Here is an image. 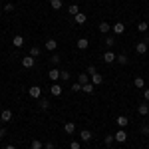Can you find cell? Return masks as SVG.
<instances>
[{"instance_id": "38", "label": "cell", "mask_w": 149, "mask_h": 149, "mask_svg": "<svg viewBox=\"0 0 149 149\" xmlns=\"http://www.w3.org/2000/svg\"><path fill=\"white\" fill-rule=\"evenodd\" d=\"M141 133L143 135H149V125H141Z\"/></svg>"}, {"instance_id": "23", "label": "cell", "mask_w": 149, "mask_h": 149, "mask_svg": "<svg viewBox=\"0 0 149 149\" xmlns=\"http://www.w3.org/2000/svg\"><path fill=\"white\" fill-rule=\"evenodd\" d=\"M68 12H70V16H76V14H80V6L78 4H72L68 8Z\"/></svg>"}, {"instance_id": "11", "label": "cell", "mask_w": 149, "mask_h": 149, "mask_svg": "<svg viewBox=\"0 0 149 149\" xmlns=\"http://www.w3.org/2000/svg\"><path fill=\"white\" fill-rule=\"evenodd\" d=\"M135 52H137V54H147V52H149L147 42H139L137 46H135Z\"/></svg>"}, {"instance_id": "37", "label": "cell", "mask_w": 149, "mask_h": 149, "mask_svg": "<svg viewBox=\"0 0 149 149\" xmlns=\"http://www.w3.org/2000/svg\"><path fill=\"white\" fill-rule=\"evenodd\" d=\"M40 107H42V109H48V107H50V102H48V100H42V102H40Z\"/></svg>"}, {"instance_id": "27", "label": "cell", "mask_w": 149, "mask_h": 149, "mask_svg": "<svg viewBox=\"0 0 149 149\" xmlns=\"http://www.w3.org/2000/svg\"><path fill=\"white\" fill-rule=\"evenodd\" d=\"M115 62H117V64H121V66H125V64H127V62H129V60H127V56H125V54H119Z\"/></svg>"}, {"instance_id": "32", "label": "cell", "mask_w": 149, "mask_h": 149, "mask_svg": "<svg viewBox=\"0 0 149 149\" xmlns=\"http://www.w3.org/2000/svg\"><path fill=\"white\" fill-rule=\"evenodd\" d=\"M72 92H81V84H80V81L72 84Z\"/></svg>"}, {"instance_id": "20", "label": "cell", "mask_w": 149, "mask_h": 149, "mask_svg": "<svg viewBox=\"0 0 149 149\" xmlns=\"http://www.w3.org/2000/svg\"><path fill=\"white\" fill-rule=\"evenodd\" d=\"M30 149H44V143H42L40 139H32V143H30Z\"/></svg>"}, {"instance_id": "10", "label": "cell", "mask_w": 149, "mask_h": 149, "mask_svg": "<svg viewBox=\"0 0 149 149\" xmlns=\"http://www.w3.org/2000/svg\"><path fill=\"white\" fill-rule=\"evenodd\" d=\"M12 46H14V48H22L24 46V36L16 34L14 38H12Z\"/></svg>"}, {"instance_id": "34", "label": "cell", "mask_w": 149, "mask_h": 149, "mask_svg": "<svg viewBox=\"0 0 149 149\" xmlns=\"http://www.w3.org/2000/svg\"><path fill=\"white\" fill-rule=\"evenodd\" d=\"M14 10V4H12V2H6V4H4V12H12Z\"/></svg>"}, {"instance_id": "8", "label": "cell", "mask_w": 149, "mask_h": 149, "mask_svg": "<svg viewBox=\"0 0 149 149\" xmlns=\"http://www.w3.org/2000/svg\"><path fill=\"white\" fill-rule=\"evenodd\" d=\"M137 111H139V115H147L149 113V102H141L137 105Z\"/></svg>"}, {"instance_id": "35", "label": "cell", "mask_w": 149, "mask_h": 149, "mask_svg": "<svg viewBox=\"0 0 149 149\" xmlns=\"http://www.w3.org/2000/svg\"><path fill=\"white\" fill-rule=\"evenodd\" d=\"M86 74H88V76H93V74H97V70H95V66H90V68L86 70Z\"/></svg>"}, {"instance_id": "25", "label": "cell", "mask_w": 149, "mask_h": 149, "mask_svg": "<svg viewBox=\"0 0 149 149\" xmlns=\"http://www.w3.org/2000/svg\"><path fill=\"white\" fill-rule=\"evenodd\" d=\"M78 81H80L81 86H84V84H88V81H90V76L84 72V74H80V76H78Z\"/></svg>"}, {"instance_id": "41", "label": "cell", "mask_w": 149, "mask_h": 149, "mask_svg": "<svg viewBox=\"0 0 149 149\" xmlns=\"http://www.w3.org/2000/svg\"><path fill=\"white\" fill-rule=\"evenodd\" d=\"M4 135H6V129H4V127H2V129H0V139L4 137Z\"/></svg>"}, {"instance_id": "21", "label": "cell", "mask_w": 149, "mask_h": 149, "mask_svg": "<svg viewBox=\"0 0 149 149\" xmlns=\"http://www.w3.org/2000/svg\"><path fill=\"white\" fill-rule=\"evenodd\" d=\"M81 92H86V93H93V84H92V81L84 84V86H81Z\"/></svg>"}, {"instance_id": "39", "label": "cell", "mask_w": 149, "mask_h": 149, "mask_svg": "<svg viewBox=\"0 0 149 149\" xmlns=\"http://www.w3.org/2000/svg\"><path fill=\"white\" fill-rule=\"evenodd\" d=\"M44 149H54V141H48L46 145H44Z\"/></svg>"}, {"instance_id": "3", "label": "cell", "mask_w": 149, "mask_h": 149, "mask_svg": "<svg viewBox=\"0 0 149 149\" xmlns=\"http://www.w3.org/2000/svg\"><path fill=\"white\" fill-rule=\"evenodd\" d=\"M111 32H113V36H121L123 32H125V24L123 22H115L113 26H111Z\"/></svg>"}, {"instance_id": "45", "label": "cell", "mask_w": 149, "mask_h": 149, "mask_svg": "<svg viewBox=\"0 0 149 149\" xmlns=\"http://www.w3.org/2000/svg\"><path fill=\"white\" fill-rule=\"evenodd\" d=\"M0 113H2V111H0Z\"/></svg>"}, {"instance_id": "1", "label": "cell", "mask_w": 149, "mask_h": 149, "mask_svg": "<svg viewBox=\"0 0 149 149\" xmlns=\"http://www.w3.org/2000/svg\"><path fill=\"white\" fill-rule=\"evenodd\" d=\"M28 95H30L32 100H40V97H42V88H40V86H32V88L28 90Z\"/></svg>"}, {"instance_id": "29", "label": "cell", "mask_w": 149, "mask_h": 149, "mask_svg": "<svg viewBox=\"0 0 149 149\" xmlns=\"http://www.w3.org/2000/svg\"><path fill=\"white\" fill-rule=\"evenodd\" d=\"M137 30H139V32H143V34H145V32L149 30V24H147V22H139V24H137Z\"/></svg>"}, {"instance_id": "17", "label": "cell", "mask_w": 149, "mask_h": 149, "mask_svg": "<svg viewBox=\"0 0 149 149\" xmlns=\"http://www.w3.org/2000/svg\"><path fill=\"white\" fill-rule=\"evenodd\" d=\"M80 139L88 143V141L92 139V131H90V129H81V131H80Z\"/></svg>"}, {"instance_id": "40", "label": "cell", "mask_w": 149, "mask_h": 149, "mask_svg": "<svg viewBox=\"0 0 149 149\" xmlns=\"http://www.w3.org/2000/svg\"><path fill=\"white\" fill-rule=\"evenodd\" d=\"M143 100L149 102V90H143Z\"/></svg>"}, {"instance_id": "2", "label": "cell", "mask_w": 149, "mask_h": 149, "mask_svg": "<svg viewBox=\"0 0 149 149\" xmlns=\"http://www.w3.org/2000/svg\"><path fill=\"white\" fill-rule=\"evenodd\" d=\"M36 66V58H32L30 54L28 56H24L22 58V68H26V70H30V68H34Z\"/></svg>"}, {"instance_id": "30", "label": "cell", "mask_w": 149, "mask_h": 149, "mask_svg": "<svg viewBox=\"0 0 149 149\" xmlns=\"http://www.w3.org/2000/svg\"><path fill=\"white\" fill-rule=\"evenodd\" d=\"M50 6H52L54 10H60V8H62V0H50Z\"/></svg>"}, {"instance_id": "18", "label": "cell", "mask_w": 149, "mask_h": 149, "mask_svg": "<svg viewBox=\"0 0 149 149\" xmlns=\"http://www.w3.org/2000/svg\"><path fill=\"white\" fill-rule=\"evenodd\" d=\"M76 46H78V50H88L90 42H88V38H80V40L76 42Z\"/></svg>"}, {"instance_id": "4", "label": "cell", "mask_w": 149, "mask_h": 149, "mask_svg": "<svg viewBox=\"0 0 149 149\" xmlns=\"http://www.w3.org/2000/svg\"><path fill=\"white\" fill-rule=\"evenodd\" d=\"M113 139H115V141H117V143H125V141H127V133H125V131H123V129H121V127H119V129L115 131Z\"/></svg>"}, {"instance_id": "9", "label": "cell", "mask_w": 149, "mask_h": 149, "mask_svg": "<svg viewBox=\"0 0 149 149\" xmlns=\"http://www.w3.org/2000/svg\"><path fill=\"white\" fill-rule=\"evenodd\" d=\"M48 78L52 80V84H56L58 80H60V70H56V68H52L50 72H48Z\"/></svg>"}, {"instance_id": "7", "label": "cell", "mask_w": 149, "mask_h": 149, "mask_svg": "<svg viewBox=\"0 0 149 149\" xmlns=\"http://www.w3.org/2000/svg\"><path fill=\"white\" fill-rule=\"evenodd\" d=\"M102 60L105 62V64H113L115 60H117V56H115L113 52H105V54L102 56Z\"/></svg>"}, {"instance_id": "28", "label": "cell", "mask_w": 149, "mask_h": 149, "mask_svg": "<svg viewBox=\"0 0 149 149\" xmlns=\"http://www.w3.org/2000/svg\"><path fill=\"white\" fill-rule=\"evenodd\" d=\"M60 80L62 81H70V72L68 70H62V72H60Z\"/></svg>"}, {"instance_id": "43", "label": "cell", "mask_w": 149, "mask_h": 149, "mask_svg": "<svg viewBox=\"0 0 149 149\" xmlns=\"http://www.w3.org/2000/svg\"><path fill=\"white\" fill-rule=\"evenodd\" d=\"M0 18H2V10H0Z\"/></svg>"}, {"instance_id": "24", "label": "cell", "mask_w": 149, "mask_h": 149, "mask_svg": "<svg viewBox=\"0 0 149 149\" xmlns=\"http://www.w3.org/2000/svg\"><path fill=\"white\" fill-rule=\"evenodd\" d=\"M109 30H111V26H109L107 22H102V24H100V32H102V34H107Z\"/></svg>"}, {"instance_id": "14", "label": "cell", "mask_w": 149, "mask_h": 149, "mask_svg": "<svg viewBox=\"0 0 149 149\" xmlns=\"http://www.w3.org/2000/svg\"><path fill=\"white\" fill-rule=\"evenodd\" d=\"M90 81H92L93 86H102V84H103V76H102V74H93L92 78H90Z\"/></svg>"}, {"instance_id": "44", "label": "cell", "mask_w": 149, "mask_h": 149, "mask_svg": "<svg viewBox=\"0 0 149 149\" xmlns=\"http://www.w3.org/2000/svg\"><path fill=\"white\" fill-rule=\"evenodd\" d=\"M0 6H2V0H0Z\"/></svg>"}, {"instance_id": "16", "label": "cell", "mask_w": 149, "mask_h": 149, "mask_svg": "<svg viewBox=\"0 0 149 149\" xmlns=\"http://www.w3.org/2000/svg\"><path fill=\"white\" fill-rule=\"evenodd\" d=\"M0 119H2L4 123H8V121L12 119V111H10V109H2V113H0Z\"/></svg>"}, {"instance_id": "42", "label": "cell", "mask_w": 149, "mask_h": 149, "mask_svg": "<svg viewBox=\"0 0 149 149\" xmlns=\"http://www.w3.org/2000/svg\"><path fill=\"white\" fill-rule=\"evenodd\" d=\"M4 149H16V145H10V143H8V145H6Z\"/></svg>"}, {"instance_id": "6", "label": "cell", "mask_w": 149, "mask_h": 149, "mask_svg": "<svg viewBox=\"0 0 149 149\" xmlns=\"http://www.w3.org/2000/svg\"><path fill=\"white\" fill-rule=\"evenodd\" d=\"M44 48H46L48 52H56V48H58V42L54 40V38H48V40H46V44H44Z\"/></svg>"}, {"instance_id": "46", "label": "cell", "mask_w": 149, "mask_h": 149, "mask_svg": "<svg viewBox=\"0 0 149 149\" xmlns=\"http://www.w3.org/2000/svg\"><path fill=\"white\" fill-rule=\"evenodd\" d=\"M147 32H149V30H147Z\"/></svg>"}, {"instance_id": "5", "label": "cell", "mask_w": 149, "mask_h": 149, "mask_svg": "<svg viewBox=\"0 0 149 149\" xmlns=\"http://www.w3.org/2000/svg\"><path fill=\"white\" fill-rule=\"evenodd\" d=\"M62 92H64V90H62V86H60V84H52V86H50V93H52V95H54V97H60V95H62Z\"/></svg>"}, {"instance_id": "31", "label": "cell", "mask_w": 149, "mask_h": 149, "mask_svg": "<svg viewBox=\"0 0 149 149\" xmlns=\"http://www.w3.org/2000/svg\"><path fill=\"white\" fill-rule=\"evenodd\" d=\"M50 64L56 68L58 64H60V56H58V54H52V58H50Z\"/></svg>"}, {"instance_id": "36", "label": "cell", "mask_w": 149, "mask_h": 149, "mask_svg": "<svg viewBox=\"0 0 149 149\" xmlns=\"http://www.w3.org/2000/svg\"><path fill=\"white\" fill-rule=\"evenodd\" d=\"M103 141H105V145H111L115 139H113V135H105V139H103Z\"/></svg>"}, {"instance_id": "22", "label": "cell", "mask_w": 149, "mask_h": 149, "mask_svg": "<svg viewBox=\"0 0 149 149\" xmlns=\"http://www.w3.org/2000/svg\"><path fill=\"white\" fill-rule=\"evenodd\" d=\"M40 54H42V48H38V46H32V48H30V56H32V58H38Z\"/></svg>"}, {"instance_id": "19", "label": "cell", "mask_w": 149, "mask_h": 149, "mask_svg": "<svg viewBox=\"0 0 149 149\" xmlns=\"http://www.w3.org/2000/svg\"><path fill=\"white\" fill-rule=\"evenodd\" d=\"M64 131H66V133H68V135H72V133H74V131H76V123H64Z\"/></svg>"}, {"instance_id": "12", "label": "cell", "mask_w": 149, "mask_h": 149, "mask_svg": "<svg viewBox=\"0 0 149 149\" xmlns=\"http://www.w3.org/2000/svg\"><path fill=\"white\" fill-rule=\"evenodd\" d=\"M74 20H76V24H86L88 22V16H86V12H80V14H76V16H74Z\"/></svg>"}, {"instance_id": "33", "label": "cell", "mask_w": 149, "mask_h": 149, "mask_svg": "<svg viewBox=\"0 0 149 149\" xmlns=\"http://www.w3.org/2000/svg\"><path fill=\"white\" fill-rule=\"evenodd\" d=\"M81 145H80V141H76V139H74V141H70V149H80Z\"/></svg>"}, {"instance_id": "26", "label": "cell", "mask_w": 149, "mask_h": 149, "mask_svg": "<svg viewBox=\"0 0 149 149\" xmlns=\"http://www.w3.org/2000/svg\"><path fill=\"white\" fill-rule=\"evenodd\" d=\"M115 38H117V36H107V38H105V46L107 48L115 46Z\"/></svg>"}, {"instance_id": "15", "label": "cell", "mask_w": 149, "mask_h": 149, "mask_svg": "<svg viewBox=\"0 0 149 149\" xmlns=\"http://www.w3.org/2000/svg\"><path fill=\"white\" fill-rule=\"evenodd\" d=\"M115 121H117V127H121V129H123L125 125H129V119H127L125 115H117V119H115Z\"/></svg>"}, {"instance_id": "13", "label": "cell", "mask_w": 149, "mask_h": 149, "mask_svg": "<svg viewBox=\"0 0 149 149\" xmlns=\"http://www.w3.org/2000/svg\"><path fill=\"white\" fill-rule=\"evenodd\" d=\"M133 88H137V90H143V88H145V80H143L141 76L133 78Z\"/></svg>"}]
</instances>
